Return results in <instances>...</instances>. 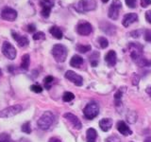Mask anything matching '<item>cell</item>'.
Masks as SVG:
<instances>
[{"label":"cell","mask_w":151,"mask_h":142,"mask_svg":"<svg viewBox=\"0 0 151 142\" xmlns=\"http://www.w3.org/2000/svg\"><path fill=\"white\" fill-rule=\"evenodd\" d=\"M54 120H55L54 114L50 111H46L42 114L41 117L38 120L37 124L41 130L45 131V130H48L51 127V125L54 123Z\"/></svg>","instance_id":"cell-1"},{"label":"cell","mask_w":151,"mask_h":142,"mask_svg":"<svg viewBox=\"0 0 151 142\" xmlns=\"http://www.w3.org/2000/svg\"><path fill=\"white\" fill-rule=\"evenodd\" d=\"M96 9V0H80L75 6V9L78 12L84 13L87 12H91Z\"/></svg>","instance_id":"cell-2"},{"label":"cell","mask_w":151,"mask_h":142,"mask_svg":"<svg viewBox=\"0 0 151 142\" xmlns=\"http://www.w3.org/2000/svg\"><path fill=\"white\" fill-rule=\"evenodd\" d=\"M52 55H53L54 59L58 63H63V62L67 58V49L60 44H57L52 49Z\"/></svg>","instance_id":"cell-3"},{"label":"cell","mask_w":151,"mask_h":142,"mask_svg":"<svg viewBox=\"0 0 151 142\" xmlns=\"http://www.w3.org/2000/svg\"><path fill=\"white\" fill-rule=\"evenodd\" d=\"M84 117L87 120H93L99 114V107L96 102H90L85 106L83 110Z\"/></svg>","instance_id":"cell-4"},{"label":"cell","mask_w":151,"mask_h":142,"mask_svg":"<svg viewBox=\"0 0 151 142\" xmlns=\"http://www.w3.org/2000/svg\"><path fill=\"white\" fill-rule=\"evenodd\" d=\"M22 110H23V106L21 104H15V105L9 106L7 108H5L4 110L0 111V117L7 118V117H13L20 113Z\"/></svg>","instance_id":"cell-5"},{"label":"cell","mask_w":151,"mask_h":142,"mask_svg":"<svg viewBox=\"0 0 151 142\" xmlns=\"http://www.w3.org/2000/svg\"><path fill=\"white\" fill-rule=\"evenodd\" d=\"M1 50H2L3 55L6 57V58H8L9 60H14L16 58V55H17L16 49L9 42L6 41V42L3 43Z\"/></svg>","instance_id":"cell-6"},{"label":"cell","mask_w":151,"mask_h":142,"mask_svg":"<svg viewBox=\"0 0 151 142\" xmlns=\"http://www.w3.org/2000/svg\"><path fill=\"white\" fill-rule=\"evenodd\" d=\"M129 49L130 50V57L133 62L143 56V46L139 43H129Z\"/></svg>","instance_id":"cell-7"},{"label":"cell","mask_w":151,"mask_h":142,"mask_svg":"<svg viewBox=\"0 0 151 142\" xmlns=\"http://www.w3.org/2000/svg\"><path fill=\"white\" fill-rule=\"evenodd\" d=\"M122 8V3L120 0H113L111 2L110 8H109L108 15L112 20H116L119 16V12Z\"/></svg>","instance_id":"cell-8"},{"label":"cell","mask_w":151,"mask_h":142,"mask_svg":"<svg viewBox=\"0 0 151 142\" xmlns=\"http://www.w3.org/2000/svg\"><path fill=\"white\" fill-rule=\"evenodd\" d=\"M77 32L79 35H83V36H87L89 34H91L93 31V27L89 22L86 21H80L78 26H77Z\"/></svg>","instance_id":"cell-9"},{"label":"cell","mask_w":151,"mask_h":142,"mask_svg":"<svg viewBox=\"0 0 151 142\" xmlns=\"http://www.w3.org/2000/svg\"><path fill=\"white\" fill-rule=\"evenodd\" d=\"M1 18L4 20L12 22L17 18V12L12 8L5 7L1 12Z\"/></svg>","instance_id":"cell-10"},{"label":"cell","mask_w":151,"mask_h":142,"mask_svg":"<svg viewBox=\"0 0 151 142\" xmlns=\"http://www.w3.org/2000/svg\"><path fill=\"white\" fill-rule=\"evenodd\" d=\"M40 6L42 7V11H41L42 16L45 18L49 17L51 9L54 6V3L51 0H40Z\"/></svg>","instance_id":"cell-11"},{"label":"cell","mask_w":151,"mask_h":142,"mask_svg":"<svg viewBox=\"0 0 151 142\" xmlns=\"http://www.w3.org/2000/svg\"><path fill=\"white\" fill-rule=\"evenodd\" d=\"M65 78L67 80H69L70 82H72L75 85H77V86H81V85L83 84V78L80 75L77 74L72 70L66 71Z\"/></svg>","instance_id":"cell-12"},{"label":"cell","mask_w":151,"mask_h":142,"mask_svg":"<svg viewBox=\"0 0 151 142\" xmlns=\"http://www.w3.org/2000/svg\"><path fill=\"white\" fill-rule=\"evenodd\" d=\"M63 117H64L65 120H67L71 124H72V126L75 128L76 130H80L82 128V124H81V122H80V120H78V117H76L75 115H73V114L65 113L63 115Z\"/></svg>","instance_id":"cell-13"},{"label":"cell","mask_w":151,"mask_h":142,"mask_svg":"<svg viewBox=\"0 0 151 142\" xmlns=\"http://www.w3.org/2000/svg\"><path fill=\"white\" fill-rule=\"evenodd\" d=\"M99 27H100L102 31H104L108 35L112 36L116 32V27L114 25H112V24L107 22V21L100 22L99 23Z\"/></svg>","instance_id":"cell-14"},{"label":"cell","mask_w":151,"mask_h":142,"mask_svg":"<svg viewBox=\"0 0 151 142\" xmlns=\"http://www.w3.org/2000/svg\"><path fill=\"white\" fill-rule=\"evenodd\" d=\"M12 36L13 39L16 41L17 45L20 47H25V46H28V44H29V41H28V39L26 36L18 34V33L15 32L14 30L12 31Z\"/></svg>","instance_id":"cell-15"},{"label":"cell","mask_w":151,"mask_h":142,"mask_svg":"<svg viewBox=\"0 0 151 142\" xmlns=\"http://www.w3.org/2000/svg\"><path fill=\"white\" fill-rule=\"evenodd\" d=\"M137 20H138V15H137L136 13H134V12L127 13L126 15L123 17L122 24H123V26H124V27L127 28V27H129L131 24L135 23Z\"/></svg>","instance_id":"cell-16"},{"label":"cell","mask_w":151,"mask_h":142,"mask_svg":"<svg viewBox=\"0 0 151 142\" xmlns=\"http://www.w3.org/2000/svg\"><path fill=\"white\" fill-rule=\"evenodd\" d=\"M116 59H117V55L114 50L108 51V53L105 55V62L110 67H112V66H114L116 64V62H117Z\"/></svg>","instance_id":"cell-17"},{"label":"cell","mask_w":151,"mask_h":142,"mask_svg":"<svg viewBox=\"0 0 151 142\" xmlns=\"http://www.w3.org/2000/svg\"><path fill=\"white\" fill-rule=\"evenodd\" d=\"M117 130L119 131L120 134H122L125 136H127L132 134V131L129 129V126L126 124V122L123 120H120L117 122Z\"/></svg>","instance_id":"cell-18"},{"label":"cell","mask_w":151,"mask_h":142,"mask_svg":"<svg viewBox=\"0 0 151 142\" xmlns=\"http://www.w3.org/2000/svg\"><path fill=\"white\" fill-rule=\"evenodd\" d=\"M112 120L111 118H102V120L99 121V127L101 128V130L103 132H108L111 130V128L112 127Z\"/></svg>","instance_id":"cell-19"},{"label":"cell","mask_w":151,"mask_h":142,"mask_svg":"<svg viewBox=\"0 0 151 142\" xmlns=\"http://www.w3.org/2000/svg\"><path fill=\"white\" fill-rule=\"evenodd\" d=\"M49 32H50V34L55 37L56 39H63V30H60V28L59 27H57V26H53V27H51L49 28Z\"/></svg>","instance_id":"cell-20"},{"label":"cell","mask_w":151,"mask_h":142,"mask_svg":"<svg viewBox=\"0 0 151 142\" xmlns=\"http://www.w3.org/2000/svg\"><path fill=\"white\" fill-rule=\"evenodd\" d=\"M96 138H97V132L93 128H89L86 132L87 142H96Z\"/></svg>","instance_id":"cell-21"},{"label":"cell","mask_w":151,"mask_h":142,"mask_svg":"<svg viewBox=\"0 0 151 142\" xmlns=\"http://www.w3.org/2000/svg\"><path fill=\"white\" fill-rule=\"evenodd\" d=\"M83 64V58L79 55H74L70 61V65L73 67H80V65Z\"/></svg>","instance_id":"cell-22"},{"label":"cell","mask_w":151,"mask_h":142,"mask_svg":"<svg viewBox=\"0 0 151 142\" xmlns=\"http://www.w3.org/2000/svg\"><path fill=\"white\" fill-rule=\"evenodd\" d=\"M99 58H100V53L98 51H93V53L89 56L90 62H91V65L93 67H96L98 64Z\"/></svg>","instance_id":"cell-23"},{"label":"cell","mask_w":151,"mask_h":142,"mask_svg":"<svg viewBox=\"0 0 151 142\" xmlns=\"http://www.w3.org/2000/svg\"><path fill=\"white\" fill-rule=\"evenodd\" d=\"M134 63L137 65H139L140 67H145V66H150L151 65L150 62L147 59H145L144 56H142V57H140L139 59H137L136 61H134Z\"/></svg>","instance_id":"cell-24"},{"label":"cell","mask_w":151,"mask_h":142,"mask_svg":"<svg viewBox=\"0 0 151 142\" xmlns=\"http://www.w3.org/2000/svg\"><path fill=\"white\" fill-rule=\"evenodd\" d=\"M30 64V57L28 54H25L22 57V63H21V68L24 70H27L28 66Z\"/></svg>","instance_id":"cell-25"},{"label":"cell","mask_w":151,"mask_h":142,"mask_svg":"<svg viewBox=\"0 0 151 142\" xmlns=\"http://www.w3.org/2000/svg\"><path fill=\"white\" fill-rule=\"evenodd\" d=\"M124 88H120L118 89V91L114 94V101H115V105L119 106L122 103V97H123V92H124Z\"/></svg>","instance_id":"cell-26"},{"label":"cell","mask_w":151,"mask_h":142,"mask_svg":"<svg viewBox=\"0 0 151 142\" xmlns=\"http://www.w3.org/2000/svg\"><path fill=\"white\" fill-rule=\"evenodd\" d=\"M76 49H77V50L78 52H80V53H86V52L88 51H91L92 47L90 45H81V44H78L77 45V46H76Z\"/></svg>","instance_id":"cell-27"},{"label":"cell","mask_w":151,"mask_h":142,"mask_svg":"<svg viewBox=\"0 0 151 142\" xmlns=\"http://www.w3.org/2000/svg\"><path fill=\"white\" fill-rule=\"evenodd\" d=\"M53 82H54V78L52 77V76H47L44 79V84H45V87L48 90L51 88L52 84H53Z\"/></svg>","instance_id":"cell-28"},{"label":"cell","mask_w":151,"mask_h":142,"mask_svg":"<svg viewBox=\"0 0 151 142\" xmlns=\"http://www.w3.org/2000/svg\"><path fill=\"white\" fill-rule=\"evenodd\" d=\"M97 43L100 46L101 49H106V47L109 46V41L107 40V38L103 37V36H100L97 38Z\"/></svg>","instance_id":"cell-29"},{"label":"cell","mask_w":151,"mask_h":142,"mask_svg":"<svg viewBox=\"0 0 151 142\" xmlns=\"http://www.w3.org/2000/svg\"><path fill=\"white\" fill-rule=\"evenodd\" d=\"M74 99H75V95L71 92H65L63 96V101L65 102H69L71 101H73Z\"/></svg>","instance_id":"cell-30"},{"label":"cell","mask_w":151,"mask_h":142,"mask_svg":"<svg viewBox=\"0 0 151 142\" xmlns=\"http://www.w3.org/2000/svg\"><path fill=\"white\" fill-rule=\"evenodd\" d=\"M21 130H22V132L26 133V134H30V133H31L30 122L29 121H27L26 123H24V124L22 125Z\"/></svg>","instance_id":"cell-31"},{"label":"cell","mask_w":151,"mask_h":142,"mask_svg":"<svg viewBox=\"0 0 151 142\" xmlns=\"http://www.w3.org/2000/svg\"><path fill=\"white\" fill-rule=\"evenodd\" d=\"M45 34L42 31H38L33 35V40H45Z\"/></svg>","instance_id":"cell-32"},{"label":"cell","mask_w":151,"mask_h":142,"mask_svg":"<svg viewBox=\"0 0 151 142\" xmlns=\"http://www.w3.org/2000/svg\"><path fill=\"white\" fill-rule=\"evenodd\" d=\"M131 115H132L131 112H129V114H127V121H129V123H134L136 121V120H137V115H136L135 112L133 113V116H131Z\"/></svg>","instance_id":"cell-33"},{"label":"cell","mask_w":151,"mask_h":142,"mask_svg":"<svg viewBox=\"0 0 151 142\" xmlns=\"http://www.w3.org/2000/svg\"><path fill=\"white\" fill-rule=\"evenodd\" d=\"M30 89H31V91H33L34 93H42V86L39 84H32L30 86Z\"/></svg>","instance_id":"cell-34"},{"label":"cell","mask_w":151,"mask_h":142,"mask_svg":"<svg viewBox=\"0 0 151 142\" xmlns=\"http://www.w3.org/2000/svg\"><path fill=\"white\" fill-rule=\"evenodd\" d=\"M0 142H12L11 137L7 134H2L0 135Z\"/></svg>","instance_id":"cell-35"},{"label":"cell","mask_w":151,"mask_h":142,"mask_svg":"<svg viewBox=\"0 0 151 142\" xmlns=\"http://www.w3.org/2000/svg\"><path fill=\"white\" fill-rule=\"evenodd\" d=\"M125 1H126L127 6L129 7V8L134 9L136 7V3H137L136 0H125Z\"/></svg>","instance_id":"cell-36"},{"label":"cell","mask_w":151,"mask_h":142,"mask_svg":"<svg viewBox=\"0 0 151 142\" xmlns=\"http://www.w3.org/2000/svg\"><path fill=\"white\" fill-rule=\"evenodd\" d=\"M105 142H121V139L118 136L112 135V136L108 137V138L105 140Z\"/></svg>","instance_id":"cell-37"},{"label":"cell","mask_w":151,"mask_h":142,"mask_svg":"<svg viewBox=\"0 0 151 142\" xmlns=\"http://www.w3.org/2000/svg\"><path fill=\"white\" fill-rule=\"evenodd\" d=\"M144 38L146 42H151V30H146L145 31Z\"/></svg>","instance_id":"cell-38"},{"label":"cell","mask_w":151,"mask_h":142,"mask_svg":"<svg viewBox=\"0 0 151 142\" xmlns=\"http://www.w3.org/2000/svg\"><path fill=\"white\" fill-rule=\"evenodd\" d=\"M141 33H142V30H133V31H131L129 33V35L131 37H133V38H139L140 35H141Z\"/></svg>","instance_id":"cell-39"},{"label":"cell","mask_w":151,"mask_h":142,"mask_svg":"<svg viewBox=\"0 0 151 142\" xmlns=\"http://www.w3.org/2000/svg\"><path fill=\"white\" fill-rule=\"evenodd\" d=\"M149 5H151V0H141V6L143 8L148 7Z\"/></svg>","instance_id":"cell-40"},{"label":"cell","mask_w":151,"mask_h":142,"mask_svg":"<svg viewBox=\"0 0 151 142\" xmlns=\"http://www.w3.org/2000/svg\"><path fill=\"white\" fill-rule=\"evenodd\" d=\"M36 30V27L34 24H29L27 25V31L28 32H34Z\"/></svg>","instance_id":"cell-41"},{"label":"cell","mask_w":151,"mask_h":142,"mask_svg":"<svg viewBox=\"0 0 151 142\" xmlns=\"http://www.w3.org/2000/svg\"><path fill=\"white\" fill-rule=\"evenodd\" d=\"M145 19L149 24H151V9L145 12Z\"/></svg>","instance_id":"cell-42"},{"label":"cell","mask_w":151,"mask_h":142,"mask_svg":"<svg viewBox=\"0 0 151 142\" xmlns=\"http://www.w3.org/2000/svg\"><path fill=\"white\" fill-rule=\"evenodd\" d=\"M48 142H63V141L59 139L58 137H51V138L48 140Z\"/></svg>","instance_id":"cell-43"},{"label":"cell","mask_w":151,"mask_h":142,"mask_svg":"<svg viewBox=\"0 0 151 142\" xmlns=\"http://www.w3.org/2000/svg\"><path fill=\"white\" fill-rule=\"evenodd\" d=\"M146 93H147L149 96L151 97V85H149V86L147 87V89H146Z\"/></svg>","instance_id":"cell-44"},{"label":"cell","mask_w":151,"mask_h":142,"mask_svg":"<svg viewBox=\"0 0 151 142\" xmlns=\"http://www.w3.org/2000/svg\"><path fill=\"white\" fill-rule=\"evenodd\" d=\"M144 142H151V137H147V138H145V140Z\"/></svg>","instance_id":"cell-45"},{"label":"cell","mask_w":151,"mask_h":142,"mask_svg":"<svg viewBox=\"0 0 151 142\" xmlns=\"http://www.w3.org/2000/svg\"><path fill=\"white\" fill-rule=\"evenodd\" d=\"M101 1H102L103 3H107V2L109 1V0H101Z\"/></svg>","instance_id":"cell-46"},{"label":"cell","mask_w":151,"mask_h":142,"mask_svg":"<svg viewBox=\"0 0 151 142\" xmlns=\"http://www.w3.org/2000/svg\"><path fill=\"white\" fill-rule=\"evenodd\" d=\"M1 74H2V71H1V69H0V76H1Z\"/></svg>","instance_id":"cell-47"},{"label":"cell","mask_w":151,"mask_h":142,"mask_svg":"<svg viewBox=\"0 0 151 142\" xmlns=\"http://www.w3.org/2000/svg\"><path fill=\"white\" fill-rule=\"evenodd\" d=\"M131 142H133V141H131Z\"/></svg>","instance_id":"cell-48"}]
</instances>
